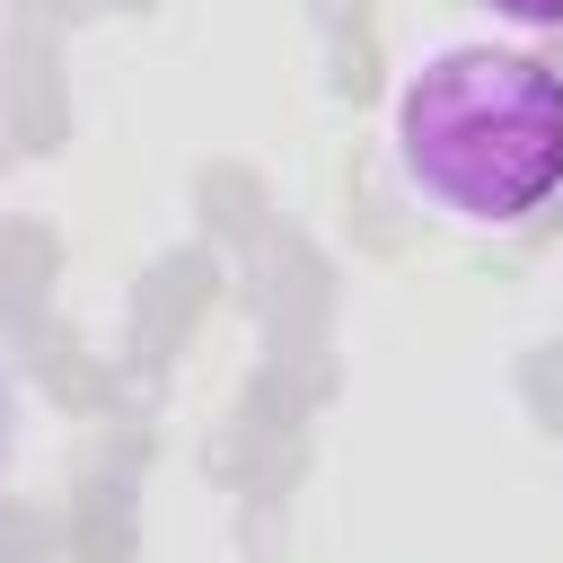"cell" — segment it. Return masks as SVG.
Returning a JSON list of instances; mask_svg holds the SVG:
<instances>
[{
	"label": "cell",
	"mask_w": 563,
	"mask_h": 563,
	"mask_svg": "<svg viewBox=\"0 0 563 563\" xmlns=\"http://www.w3.org/2000/svg\"><path fill=\"white\" fill-rule=\"evenodd\" d=\"M387 158L449 229L519 238L563 211V70L493 35L440 44L396 88Z\"/></svg>",
	"instance_id": "cell-1"
},
{
	"label": "cell",
	"mask_w": 563,
	"mask_h": 563,
	"mask_svg": "<svg viewBox=\"0 0 563 563\" xmlns=\"http://www.w3.org/2000/svg\"><path fill=\"white\" fill-rule=\"evenodd\" d=\"M501 26H519V35H554L563 26V0H484Z\"/></svg>",
	"instance_id": "cell-2"
},
{
	"label": "cell",
	"mask_w": 563,
	"mask_h": 563,
	"mask_svg": "<svg viewBox=\"0 0 563 563\" xmlns=\"http://www.w3.org/2000/svg\"><path fill=\"white\" fill-rule=\"evenodd\" d=\"M18 422H26V396H18V369H9V352H0V475H9V457H18Z\"/></svg>",
	"instance_id": "cell-3"
}]
</instances>
